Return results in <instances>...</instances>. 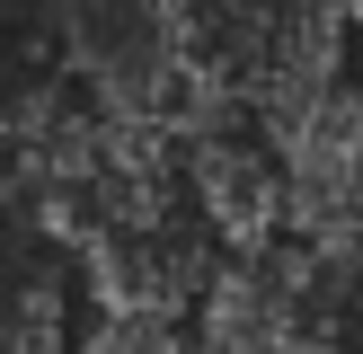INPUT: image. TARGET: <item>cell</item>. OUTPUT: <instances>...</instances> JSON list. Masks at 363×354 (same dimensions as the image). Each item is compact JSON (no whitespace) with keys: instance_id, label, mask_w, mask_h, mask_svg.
I'll list each match as a JSON object with an SVG mask.
<instances>
[{"instance_id":"cell-1","label":"cell","mask_w":363,"mask_h":354,"mask_svg":"<svg viewBox=\"0 0 363 354\" xmlns=\"http://www.w3.org/2000/svg\"><path fill=\"white\" fill-rule=\"evenodd\" d=\"M80 328V275L62 239L27 212H0V354H62Z\"/></svg>"},{"instance_id":"cell-2","label":"cell","mask_w":363,"mask_h":354,"mask_svg":"<svg viewBox=\"0 0 363 354\" xmlns=\"http://www.w3.org/2000/svg\"><path fill=\"white\" fill-rule=\"evenodd\" d=\"M62 354H204L186 310H89Z\"/></svg>"}]
</instances>
